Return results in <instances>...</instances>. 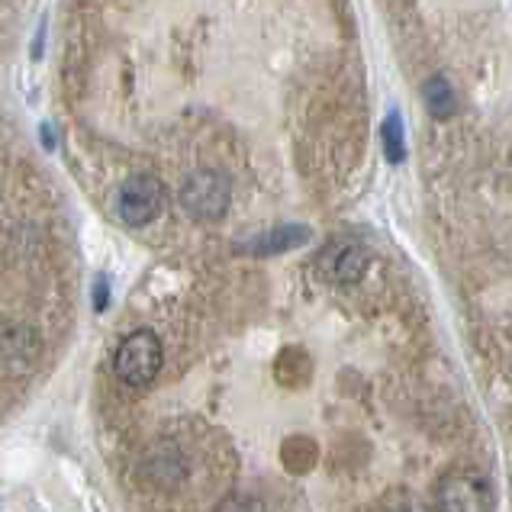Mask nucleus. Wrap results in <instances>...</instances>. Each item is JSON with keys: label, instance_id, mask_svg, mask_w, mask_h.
Instances as JSON below:
<instances>
[{"label": "nucleus", "instance_id": "nucleus-1", "mask_svg": "<svg viewBox=\"0 0 512 512\" xmlns=\"http://www.w3.org/2000/svg\"><path fill=\"white\" fill-rule=\"evenodd\" d=\"M162 361H165L162 339L152 329H139L133 335H126L120 348H116L113 371L126 387H149L158 377V371H162Z\"/></svg>", "mask_w": 512, "mask_h": 512}, {"label": "nucleus", "instance_id": "nucleus-2", "mask_svg": "<svg viewBox=\"0 0 512 512\" xmlns=\"http://www.w3.org/2000/svg\"><path fill=\"white\" fill-rule=\"evenodd\" d=\"M229 197H232V184L223 171L216 168H200L181 184V210L197 219V223H216L219 216L229 210Z\"/></svg>", "mask_w": 512, "mask_h": 512}, {"label": "nucleus", "instance_id": "nucleus-3", "mask_svg": "<svg viewBox=\"0 0 512 512\" xmlns=\"http://www.w3.org/2000/svg\"><path fill=\"white\" fill-rule=\"evenodd\" d=\"M165 184L155 174H133L116 190V213L126 226H149L165 210Z\"/></svg>", "mask_w": 512, "mask_h": 512}, {"label": "nucleus", "instance_id": "nucleus-4", "mask_svg": "<svg viewBox=\"0 0 512 512\" xmlns=\"http://www.w3.org/2000/svg\"><path fill=\"white\" fill-rule=\"evenodd\" d=\"M442 512H493V487L484 474L451 471L435 490Z\"/></svg>", "mask_w": 512, "mask_h": 512}, {"label": "nucleus", "instance_id": "nucleus-5", "mask_svg": "<svg viewBox=\"0 0 512 512\" xmlns=\"http://www.w3.org/2000/svg\"><path fill=\"white\" fill-rule=\"evenodd\" d=\"M368 248L355 239H339V242H329L323 252L316 258V268L319 274L326 277L332 284H355L368 271Z\"/></svg>", "mask_w": 512, "mask_h": 512}, {"label": "nucleus", "instance_id": "nucleus-6", "mask_svg": "<svg viewBox=\"0 0 512 512\" xmlns=\"http://www.w3.org/2000/svg\"><path fill=\"white\" fill-rule=\"evenodd\" d=\"M306 239H310V229H303V226H277V229L265 232V236L252 239L245 248L252 255H277V252H290V248L303 245Z\"/></svg>", "mask_w": 512, "mask_h": 512}, {"label": "nucleus", "instance_id": "nucleus-7", "mask_svg": "<svg viewBox=\"0 0 512 512\" xmlns=\"http://www.w3.org/2000/svg\"><path fill=\"white\" fill-rule=\"evenodd\" d=\"M422 100H426V110L435 116V120H451L458 110V97L442 75L426 81V87H422Z\"/></svg>", "mask_w": 512, "mask_h": 512}, {"label": "nucleus", "instance_id": "nucleus-8", "mask_svg": "<svg viewBox=\"0 0 512 512\" xmlns=\"http://www.w3.org/2000/svg\"><path fill=\"white\" fill-rule=\"evenodd\" d=\"M380 136H384V155L390 165L406 162V136H403V120L397 110H390V116L380 126Z\"/></svg>", "mask_w": 512, "mask_h": 512}, {"label": "nucleus", "instance_id": "nucleus-9", "mask_svg": "<svg viewBox=\"0 0 512 512\" xmlns=\"http://www.w3.org/2000/svg\"><path fill=\"white\" fill-rule=\"evenodd\" d=\"M216 512H265L258 500H248V496H229V500L219 503Z\"/></svg>", "mask_w": 512, "mask_h": 512}, {"label": "nucleus", "instance_id": "nucleus-10", "mask_svg": "<svg viewBox=\"0 0 512 512\" xmlns=\"http://www.w3.org/2000/svg\"><path fill=\"white\" fill-rule=\"evenodd\" d=\"M94 300H97V310H107V277H97Z\"/></svg>", "mask_w": 512, "mask_h": 512}]
</instances>
